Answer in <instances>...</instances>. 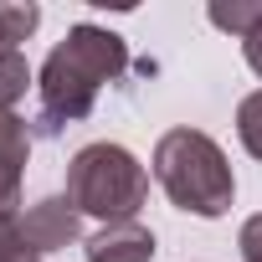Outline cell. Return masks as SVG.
Returning a JSON list of instances; mask_svg holds the SVG:
<instances>
[{
	"label": "cell",
	"mask_w": 262,
	"mask_h": 262,
	"mask_svg": "<svg viewBox=\"0 0 262 262\" xmlns=\"http://www.w3.org/2000/svg\"><path fill=\"white\" fill-rule=\"evenodd\" d=\"M155 252L160 247H155V231L144 221H108L82 242L88 262H149Z\"/></svg>",
	"instance_id": "cell-5"
},
{
	"label": "cell",
	"mask_w": 262,
	"mask_h": 262,
	"mask_svg": "<svg viewBox=\"0 0 262 262\" xmlns=\"http://www.w3.org/2000/svg\"><path fill=\"white\" fill-rule=\"evenodd\" d=\"M236 247H242V262H262V211L242 221V236H236Z\"/></svg>",
	"instance_id": "cell-12"
},
{
	"label": "cell",
	"mask_w": 262,
	"mask_h": 262,
	"mask_svg": "<svg viewBox=\"0 0 262 262\" xmlns=\"http://www.w3.org/2000/svg\"><path fill=\"white\" fill-rule=\"evenodd\" d=\"M242 57H247V67H252V72L262 77V26H257V31H252V36L242 41Z\"/></svg>",
	"instance_id": "cell-13"
},
{
	"label": "cell",
	"mask_w": 262,
	"mask_h": 262,
	"mask_svg": "<svg viewBox=\"0 0 262 262\" xmlns=\"http://www.w3.org/2000/svg\"><path fill=\"white\" fill-rule=\"evenodd\" d=\"M236 139L252 160H262V88L236 103Z\"/></svg>",
	"instance_id": "cell-9"
},
{
	"label": "cell",
	"mask_w": 262,
	"mask_h": 262,
	"mask_svg": "<svg viewBox=\"0 0 262 262\" xmlns=\"http://www.w3.org/2000/svg\"><path fill=\"white\" fill-rule=\"evenodd\" d=\"M26 88H36L31 62H26L21 52H0V113H11V108L26 98Z\"/></svg>",
	"instance_id": "cell-8"
},
{
	"label": "cell",
	"mask_w": 262,
	"mask_h": 262,
	"mask_svg": "<svg viewBox=\"0 0 262 262\" xmlns=\"http://www.w3.org/2000/svg\"><path fill=\"white\" fill-rule=\"evenodd\" d=\"M128 67V47L118 31L108 26H72L41 62L36 72V93H41V134H57L62 123H77L93 113L98 93L108 82H118Z\"/></svg>",
	"instance_id": "cell-1"
},
{
	"label": "cell",
	"mask_w": 262,
	"mask_h": 262,
	"mask_svg": "<svg viewBox=\"0 0 262 262\" xmlns=\"http://www.w3.org/2000/svg\"><path fill=\"white\" fill-rule=\"evenodd\" d=\"M155 180L165 185L170 206H180L190 216H206V221L226 216L231 201H236V175L226 165V149L211 134L190 128V123L160 134V144H155Z\"/></svg>",
	"instance_id": "cell-2"
},
{
	"label": "cell",
	"mask_w": 262,
	"mask_h": 262,
	"mask_svg": "<svg viewBox=\"0 0 262 262\" xmlns=\"http://www.w3.org/2000/svg\"><path fill=\"white\" fill-rule=\"evenodd\" d=\"M41 26L36 6H0V52H16V41H26Z\"/></svg>",
	"instance_id": "cell-10"
},
{
	"label": "cell",
	"mask_w": 262,
	"mask_h": 262,
	"mask_svg": "<svg viewBox=\"0 0 262 262\" xmlns=\"http://www.w3.org/2000/svg\"><path fill=\"white\" fill-rule=\"evenodd\" d=\"M21 236H26V247L36 257L41 252H57V247H67V242L82 236V211L67 195H41L36 206L21 211Z\"/></svg>",
	"instance_id": "cell-4"
},
{
	"label": "cell",
	"mask_w": 262,
	"mask_h": 262,
	"mask_svg": "<svg viewBox=\"0 0 262 262\" xmlns=\"http://www.w3.org/2000/svg\"><path fill=\"white\" fill-rule=\"evenodd\" d=\"M211 26L216 31H231L236 41H247L257 26H262V0H211Z\"/></svg>",
	"instance_id": "cell-7"
},
{
	"label": "cell",
	"mask_w": 262,
	"mask_h": 262,
	"mask_svg": "<svg viewBox=\"0 0 262 262\" xmlns=\"http://www.w3.org/2000/svg\"><path fill=\"white\" fill-rule=\"evenodd\" d=\"M144 195H149V170L113 139L82 144L67 165V201L82 216H98L103 226L108 221H139Z\"/></svg>",
	"instance_id": "cell-3"
},
{
	"label": "cell",
	"mask_w": 262,
	"mask_h": 262,
	"mask_svg": "<svg viewBox=\"0 0 262 262\" xmlns=\"http://www.w3.org/2000/svg\"><path fill=\"white\" fill-rule=\"evenodd\" d=\"M31 160V134L16 113H0V211L21 206V175Z\"/></svg>",
	"instance_id": "cell-6"
},
{
	"label": "cell",
	"mask_w": 262,
	"mask_h": 262,
	"mask_svg": "<svg viewBox=\"0 0 262 262\" xmlns=\"http://www.w3.org/2000/svg\"><path fill=\"white\" fill-rule=\"evenodd\" d=\"M36 257L21 236V211H0V262H26Z\"/></svg>",
	"instance_id": "cell-11"
}]
</instances>
